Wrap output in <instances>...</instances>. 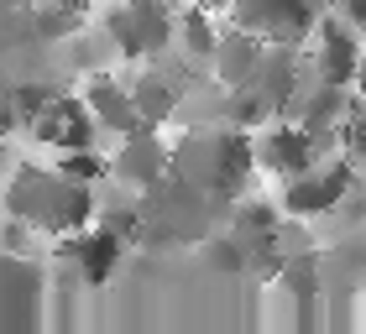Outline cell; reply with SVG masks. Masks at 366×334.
Here are the masks:
<instances>
[{
	"label": "cell",
	"instance_id": "6da1fadb",
	"mask_svg": "<svg viewBox=\"0 0 366 334\" xmlns=\"http://www.w3.org/2000/svg\"><path fill=\"white\" fill-rule=\"evenodd\" d=\"M173 173L189 178L194 188H204L220 204H236L241 183L257 173V146L246 126L230 121H199L173 141Z\"/></svg>",
	"mask_w": 366,
	"mask_h": 334
},
{
	"label": "cell",
	"instance_id": "7a4b0ae2",
	"mask_svg": "<svg viewBox=\"0 0 366 334\" xmlns=\"http://www.w3.org/2000/svg\"><path fill=\"white\" fill-rule=\"evenodd\" d=\"M99 183H84V178H69L63 167H16L11 183H6V214L16 220H26L31 230H42V236H74V230L94 225L99 214V198H94Z\"/></svg>",
	"mask_w": 366,
	"mask_h": 334
},
{
	"label": "cell",
	"instance_id": "3957f363",
	"mask_svg": "<svg viewBox=\"0 0 366 334\" xmlns=\"http://www.w3.org/2000/svg\"><path fill=\"white\" fill-rule=\"evenodd\" d=\"M225 209L220 198H209L204 188H194L189 178H178L168 173L157 183V188H147L142 193V246H152V250H173V246H199L209 236L214 225L225 220Z\"/></svg>",
	"mask_w": 366,
	"mask_h": 334
},
{
	"label": "cell",
	"instance_id": "277c9868",
	"mask_svg": "<svg viewBox=\"0 0 366 334\" xmlns=\"http://www.w3.org/2000/svg\"><path fill=\"white\" fill-rule=\"evenodd\" d=\"M351 193H356V152H330L320 162H309L304 173L282 178L277 209L288 214V220H298V225H320Z\"/></svg>",
	"mask_w": 366,
	"mask_h": 334
},
{
	"label": "cell",
	"instance_id": "5b68a950",
	"mask_svg": "<svg viewBox=\"0 0 366 334\" xmlns=\"http://www.w3.org/2000/svg\"><path fill=\"white\" fill-rule=\"evenodd\" d=\"M105 37L131 63H157L168 47H178V6L173 0H105Z\"/></svg>",
	"mask_w": 366,
	"mask_h": 334
},
{
	"label": "cell",
	"instance_id": "8992f818",
	"mask_svg": "<svg viewBox=\"0 0 366 334\" xmlns=\"http://www.w3.org/2000/svg\"><path fill=\"white\" fill-rule=\"evenodd\" d=\"M304 53H309V69L320 74L325 84H345V89H356L366 42H361V26L351 21V16H340L335 6H330L320 16V26H314V37L304 42Z\"/></svg>",
	"mask_w": 366,
	"mask_h": 334
},
{
	"label": "cell",
	"instance_id": "52a82bcc",
	"mask_svg": "<svg viewBox=\"0 0 366 334\" xmlns=\"http://www.w3.org/2000/svg\"><path fill=\"white\" fill-rule=\"evenodd\" d=\"M252 146H257V173H267L277 183L293 178V173H304L309 162L325 157V141L314 136L304 121H293V115H272V121H262L252 131Z\"/></svg>",
	"mask_w": 366,
	"mask_h": 334
},
{
	"label": "cell",
	"instance_id": "ba28073f",
	"mask_svg": "<svg viewBox=\"0 0 366 334\" xmlns=\"http://www.w3.org/2000/svg\"><path fill=\"white\" fill-rule=\"evenodd\" d=\"M220 16L267 42H309L325 11L314 0H230Z\"/></svg>",
	"mask_w": 366,
	"mask_h": 334
},
{
	"label": "cell",
	"instance_id": "9c48e42d",
	"mask_svg": "<svg viewBox=\"0 0 366 334\" xmlns=\"http://www.w3.org/2000/svg\"><path fill=\"white\" fill-rule=\"evenodd\" d=\"M173 173V146L157 136V126H142L131 136H115V152H110V183H126V188H157L162 178Z\"/></svg>",
	"mask_w": 366,
	"mask_h": 334
},
{
	"label": "cell",
	"instance_id": "30bf717a",
	"mask_svg": "<svg viewBox=\"0 0 366 334\" xmlns=\"http://www.w3.org/2000/svg\"><path fill=\"white\" fill-rule=\"evenodd\" d=\"M309 53H304V42H267V53H262L257 63V74H252V89L272 105V115H288L293 110V99L298 89L309 84Z\"/></svg>",
	"mask_w": 366,
	"mask_h": 334
},
{
	"label": "cell",
	"instance_id": "8fae6325",
	"mask_svg": "<svg viewBox=\"0 0 366 334\" xmlns=\"http://www.w3.org/2000/svg\"><path fill=\"white\" fill-rule=\"evenodd\" d=\"M0 277H6V298H0V324L11 334H21L37 324V303H42V266L26 261L21 250H6V261H0Z\"/></svg>",
	"mask_w": 366,
	"mask_h": 334
},
{
	"label": "cell",
	"instance_id": "7c38bea8",
	"mask_svg": "<svg viewBox=\"0 0 366 334\" xmlns=\"http://www.w3.org/2000/svg\"><path fill=\"white\" fill-rule=\"evenodd\" d=\"M84 105L94 110V121L105 136H131L142 131V110H137V94H131V79L121 84L115 74H89L84 79Z\"/></svg>",
	"mask_w": 366,
	"mask_h": 334
},
{
	"label": "cell",
	"instance_id": "4fadbf2b",
	"mask_svg": "<svg viewBox=\"0 0 366 334\" xmlns=\"http://www.w3.org/2000/svg\"><path fill=\"white\" fill-rule=\"evenodd\" d=\"M131 241L121 236V230H110V225H84V230H74V236H63L58 250H63V261H74L79 272H84V282H105L115 272V261H121V250Z\"/></svg>",
	"mask_w": 366,
	"mask_h": 334
},
{
	"label": "cell",
	"instance_id": "5bb4252c",
	"mask_svg": "<svg viewBox=\"0 0 366 334\" xmlns=\"http://www.w3.org/2000/svg\"><path fill=\"white\" fill-rule=\"evenodd\" d=\"M220 21H225V16H220ZM262 53H267V37H257V31L225 21L220 26V42H214V58H209V79L214 84H230V89H236V84H252Z\"/></svg>",
	"mask_w": 366,
	"mask_h": 334
},
{
	"label": "cell",
	"instance_id": "9a60e30c",
	"mask_svg": "<svg viewBox=\"0 0 366 334\" xmlns=\"http://www.w3.org/2000/svg\"><path fill=\"white\" fill-rule=\"evenodd\" d=\"M277 288L293 298L298 308H314V298H325V250H288V256H282V266H277Z\"/></svg>",
	"mask_w": 366,
	"mask_h": 334
},
{
	"label": "cell",
	"instance_id": "2e32d148",
	"mask_svg": "<svg viewBox=\"0 0 366 334\" xmlns=\"http://www.w3.org/2000/svg\"><path fill=\"white\" fill-rule=\"evenodd\" d=\"M131 94H137V110H142L147 126H168L183 110V84H173L162 69H142L131 79Z\"/></svg>",
	"mask_w": 366,
	"mask_h": 334
},
{
	"label": "cell",
	"instance_id": "e0dca14e",
	"mask_svg": "<svg viewBox=\"0 0 366 334\" xmlns=\"http://www.w3.org/2000/svg\"><path fill=\"white\" fill-rule=\"evenodd\" d=\"M214 16H220V11H209V6H199V0H194V6H183L178 11V53L183 58H189V63H204V69H209V58H214V42H220V26H214Z\"/></svg>",
	"mask_w": 366,
	"mask_h": 334
},
{
	"label": "cell",
	"instance_id": "ac0fdd59",
	"mask_svg": "<svg viewBox=\"0 0 366 334\" xmlns=\"http://www.w3.org/2000/svg\"><path fill=\"white\" fill-rule=\"evenodd\" d=\"M194 250H199V261H204L209 272H230V277H236V272H252V250H246V241H241L225 220L214 225Z\"/></svg>",
	"mask_w": 366,
	"mask_h": 334
},
{
	"label": "cell",
	"instance_id": "d6986e66",
	"mask_svg": "<svg viewBox=\"0 0 366 334\" xmlns=\"http://www.w3.org/2000/svg\"><path fill=\"white\" fill-rule=\"evenodd\" d=\"M335 11H340V16H351V21L366 31V0H335Z\"/></svg>",
	"mask_w": 366,
	"mask_h": 334
},
{
	"label": "cell",
	"instance_id": "ffe728a7",
	"mask_svg": "<svg viewBox=\"0 0 366 334\" xmlns=\"http://www.w3.org/2000/svg\"><path fill=\"white\" fill-rule=\"evenodd\" d=\"M356 94L366 99V58H361V74H356Z\"/></svg>",
	"mask_w": 366,
	"mask_h": 334
},
{
	"label": "cell",
	"instance_id": "44dd1931",
	"mask_svg": "<svg viewBox=\"0 0 366 334\" xmlns=\"http://www.w3.org/2000/svg\"><path fill=\"white\" fill-rule=\"evenodd\" d=\"M199 6H209V11H225V6H230V0H199Z\"/></svg>",
	"mask_w": 366,
	"mask_h": 334
},
{
	"label": "cell",
	"instance_id": "7402d4cb",
	"mask_svg": "<svg viewBox=\"0 0 366 334\" xmlns=\"http://www.w3.org/2000/svg\"><path fill=\"white\" fill-rule=\"evenodd\" d=\"M26 6H58V0H26ZM79 6H89V0H79Z\"/></svg>",
	"mask_w": 366,
	"mask_h": 334
}]
</instances>
